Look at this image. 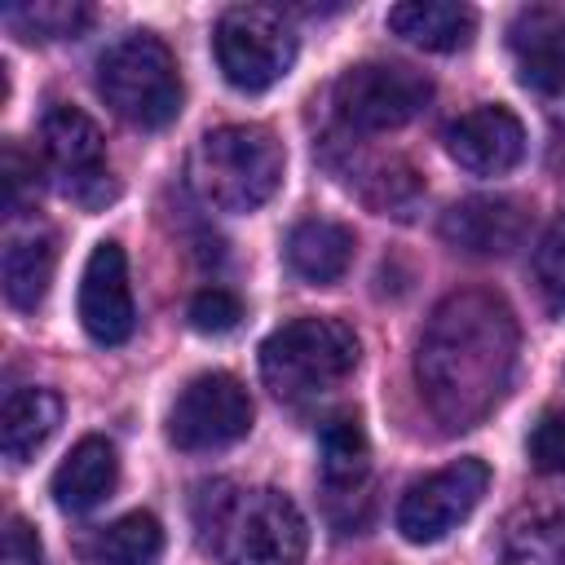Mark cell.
Instances as JSON below:
<instances>
[{
    "label": "cell",
    "instance_id": "cell-1",
    "mask_svg": "<svg viewBox=\"0 0 565 565\" xmlns=\"http://www.w3.org/2000/svg\"><path fill=\"white\" fill-rule=\"evenodd\" d=\"M516 371V318L486 287L450 291L419 331L415 380L428 411L450 428H477L508 397Z\"/></svg>",
    "mask_w": 565,
    "mask_h": 565
},
{
    "label": "cell",
    "instance_id": "cell-2",
    "mask_svg": "<svg viewBox=\"0 0 565 565\" xmlns=\"http://www.w3.org/2000/svg\"><path fill=\"white\" fill-rule=\"evenodd\" d=\"M194 525L221 565H300L309 552L305 512L274 486L207 481L194 494Z\"/></svg>",
    "mask_w": 565,
    "mask_h": 565
},
{
    "label": "cell",
    "instance_id": "cell-3",
    "mask_svg": "<svg viewBox=\"0 0 565 565\" xmlns=\"http://www.w3.org/2000/svg\"><path fill=\"white\" fill-rule=\"evenodd\" d=\"M287 172L282 141L265 124H225L199 137L190 154V185L203 203L221 212H256L265 207Z\"/></svg>",
    "mask_w": 565,
    "mask_h": 565
},
{
    "label": "cell",
    "instance_id": "cell-4",
    "mask_svg": "<svg viewBox=\"0 0 565 565\" xmlns=\"http://www.w3.org/2000/svg\"><path fill=\"white\" fill-rule=\"evenodd\" d=\"M358 331L340 318H291L260 344V380L278 402H309L344 384L358 366Z\"/></svg>",
    "mask_w": 565,
    "mask_h": 565
},
{
    "label": "cell",
    "instance_id": "cell-5",
    "mask_svg": "<svg viewBox=\"0 0 565 565\" xmlns=\"http://www.w3.org/2000/svg\"><path fill=\"white\" fill-rule=\"evenodd\" d=\"M102 102L132 128H168L181 115L185 88L172 49L150 31H128L97 57Z\"/></svg>",
    "mask_w": 565,
    "mask_h": 565
},
{
    "label": "cell",
    "instance_id": "cell-6",
    "mask_svg": "<svg viewBox=\"0 0 565 565\" xmlns=\"http://www.w3.org/2000/svg\"><path fill=\"white\" fill-rule=\"evenodd\" d=\"M216 66L230 88L238 93H265L296 66V26L282 9L269 4H234L216 18L212 35Z\"/></svg>",
    "mask_w": 565,
    "mask_h": 565
},
{
    "label": "cell",
    "instance_id": "cell-7",
    "mask_svg": "<svg viewBox=\"0 0 565 565\" xmlns=\"http://www.w3.org/2000/svg\"><path fill=\"white\" fill-rule=\"evenodd\" d=\"M428 102H433V79L402 62H358L331 88V106L340 124L358 132H393L415 115H424Z\"/></svg>",
    "mask_w": 565,
    "mask_h": 565
},
{
    "label": "cell",
    "instance_id": "cell-8",
    "mask_svg": "<svg viewBox=\"0 0 565 565\" xmlns=\"http://www.w3.org/2000/svg\"><path fill=\"white\" fill-rule=\"evenodd\" d=\"M252 415V397L230 371H203L177 393L168 411V441L190 455L225 450L247 437Z\"/></svg>",
    "mask_w": 565,
    "mask_h": 565
},
{
    "label": "cell",
    "instance_id": "cell-9",
    "mask_svg": "<svg viewBox=\"0 0 565 565\" xmlns=\"http://www.w3.org/2000/svg\"><path fill=\"white\" fill-rule=\"evenodd\" d=\"M40 150L57 172L62 190L79 207H102L115 199V181L106 172V141L102 128L79 106H49L40 119Z\"/></svg>",
    "mask_w": 565,
    "mask_h": 565
},
{
    "label": "cell",
    "instance_id": "cell-10",
    "mask_svg": "<svg viewBox=\"0 0 565 565\" xmlns=\"http://www.w3.org/2000/svg\"><path fill=\"white\" fill-rule=\"evenodd\" d=\"M490 490V468L481 459H455L424 481H415L397 503V530L406 543H441L455 525L472 516L481 494Z\"/></svg>",
    "mask_w": 565,
    "mask_h": 565
},
{
    "label": "cell",
    "instance_id": "cell-11",
    "mask_svg": "<svg viewBox=\"0 0 565 565\" xmlns=\"http://www.w3.org/2000/svg\"><path fill=\"white\" fill-rule=\"evenodd\" d=\"M79 327L88 331V340L115 349L132 335L137 327V305H132V287H128V256L115 238H102L79 274Z\"/></svg>",
    "mask_w": 565,
    "mask_h": 565
},
{
    "label": "cell",
    "instance_id": "cell-12",
    "mask_svg": "<svg viewBox=\"0 0 565 565\" xmlns=\"http://www.w3.org/2000/svg\"><path fill=\"white\" fill-rule=\"evenodd\" d=\"M508 53L521 88L547 102V110H565V13L547 4H530L508 26Z\"/></svg>",
    "mask_w": 565,
    "mask_h": 565
},
{
    "label": "cell",
    "instance_id": "cell-13",
    "mask_svg": "<svg viewBox=\"0 0 565 565\" xmlns=\"http://www.w3.org/2000/svg\"><path fill=\"white\" fill-rule=\"evenodd\" d=\"M450 159L472 177H503L525 154V124L508 106H472L446 128Z\"/></svg>",
    "mask_w": 565,
    "mask_h": 565
},
{
    "label": "cell",
    "instance_id": "cell-14",
    "mask_svg": "<svg viewBox=\"0 0 565 565\" xmlns=\"http://www.w3.org/2000/svg\"><path fill=\"white\" fill-rule=\"evenodd\" d=\"M437 230H441V238L455 252H468V256H508L530 234V207L521 199H508V194H472V199H459L441 216Z\"/></svg>",
    "mask_w": 565,
    "mask_h": 565
},
{
    "label": "cell",
    "instance_id": "cell-15",
    "mask_svg": "<svg viewBox=\"0 0 565 565\" xmlns=\"http://www.w3.org/2000/svg\"><path fill=\"white\" fill-rule=\"evenodd\" d=\"M318 468H322V490L327 503L335 499H366V477H371V441L358 419V411H335L318 428Z\"/></svg>",
    "mask_w": 565,
    "mask_h": 565
},
{
    "label": "cell",
    "instance_id": "cell-16",
    "mask_svg": "<svg viewBox=\"0 0 565 565\" xmlns=\"http://www.w3.org/2000/svg\"><path fill=\"white\" fill-rule=\"evenodd\" d=\"M119 486V455L106 437H79L71 446V455L53 468V503L62 512H93L97 503H106Z\"/></svg>",
    "mask_w": 565,
    "mask_h": 565
},
{
    "label": "cell",
    "instance_id": "cell-17",
    "mask_svg": "<svg viewBox=\"0 0 565 565\" xmlns=\"http://www.w3.org/2000/svg\"><path fill=\"white\" fill-rule=\"evenodd\" d=\"M57 269V238L44 225H22L9 230L4 238V256H0V282H4V300L13 309H35L49 296Z\"/></svg>",
    "mask_w": 565,
    "mask_h": 565
},
{
    "label": "cell",
    "instance_id": "cell-18",
    "mask_svg": "<svg viewBox=\"0 0 565 565\" xmlns=\"http://www.w3.org/2000/svg\"><path fill=\"white\" fill-rule=\"evenodd\" d=\"M388 31L428 53L468 49L477 35V9L455 0H406L388 9Z\"/></svg>",
    "mask_w": 565,
    "mask_h": 565
},
{
    "label": "cell",
    "instance_id": "cell-19",
    "mask_svg": "<svg viewBox=\"0 0 565 565\" xmlns=\"http://www.w3.org/2000/svg\"><path fill=\"white\" fill-rule=\"evenodd\" d=\"M282 252H287V265L296 278L327 287V282H340L353 260V230L340 221H327V216H309V221L291 225Z\"/></svg>",
    "mask_w": 565,
    "mask_h": 565
},
{
    "label": "cell",
    "instance_id": "cell-20",
    "mask_svg": "<svg viewBox=\"0 0 565 565\" xmlns=\"http://www.w3.org/2000/svg\"><path fill=\"white\" fill-rule=\"evenodd\" d=\"M503 565H565V508L521 503L499 534Z\"/></svg>",
    "mask_w": 565,
    "mask_h": 565
},
{
    "label": "cell",
    "instance_id": "cell-21",
    "mask_svg": "<svg viewBox=\"0 0 565 565\" xmlns=\"http://www.w3.org/2000/svg\"><path fill=\"white\" fill-rule=\"evenodd\" d=\"M62 424V397L44 384L13 388L0 411V446L9 463H26Z\"/></svg>",
    "mask_w": 565,
    "mask_h": 565
},
{
    "label": "cell",
    "instance_id": "cell-22",
    "mask_svg": "<svg viewBox=\"0 0 565 565\" xmlns=\"http://www.w3.org/2000/svg\"><path fill=\"white\" fill-rule=\"evenodd\" d=\"M88 556L97 565H154L163 556V525L150 512H128L97 530Z\"/></svg>",
    "mask_w": 565,
    "mask_h": 565
},
{
    "label": "cell",
    "instance_id": "cell-23",
    "mask_svg": "<svg viewBox=\"0 0 565 565\" xmlns=\"http://www.w3.org/2000/svg\"><path fill=\"white\" fill-rule=\"evenodd\" d=\"M0 22L22 40H75L93 22V9L79 0H26L4 4Z\"/></svg>",
    "mask_w": 565,
    "mask_h": 565
},
{
    "label": "cell",
    "instance_id": "cell-24",
    "mask_svg": "<svg viewBox=\"0 0 565 565\" xmlns=\"http://www.w3.org/2000/svg\"><path fill=\"white\" fill-rule=\"evenodd\" d=\"M534 287L552 313H565V212L534 247Z\"/></svg>",
    "mask_w": 565,
    "mask_h": 565
},
{
    "label": "cell",
    "instance_id": "cell-25",
    "mask_svg": "<svg viewBox=\"0 0 565 565\" xmlns=\"http://www.w3.org/2000/svg\"><path fill=\"white\" fill-rule=\"evenodd\" d=\"M185 318H190V327H194L199 335H225V331L238 327L243 300H238L234 291H225V287H203V291H194Z\"/></svg>",
    "mask_w": 565,
    "mask_h": 565
},
{
    "label": "cell",
    "instance_id": "cell-26",
    "mask_svg": "<svg viewBox=\"0 0 565 565\" xmlns=\"http://www.w3.org/2000/svg\"><path fill=\"white\" fill-rule=\"evenodd\" d=\"M525 455L539 472H565V411L539 415V424L530 428Z\"/></svg>",
    "mask_w": 565,
    "mask_h": 565
},
{
    "label": "cell",
    "instance_id": "cell-27",
    "mask_svg": "<svg viewBox=\"0 0 565 565\" xmlns=\"http://www.w3.org/2000/svg\"><path fill=\"white\" fill-rule=\"evenodd\" d=\"M0 181H4V216H18L22 203L35 199V159H31L18 141H4Z\"/></svg>",
    "mask_w": 565,
    "mask_h": 565
},
{
    "label": "cell",
    "instance_id": "cell-28",
    "mask_svg": "<svg viewBox=\"0 0 565 565\" xmlns=\"http://www.w3.org/2000/svg\"><path fill=\"white\" fill-rule=\"evenodd\" d=\"M4 565H44V547H40L35 530L22 516H9V530H4Z\"/></svg>",
    "mask_w": 565,
    "mask_h": 565
}]
</instances>
